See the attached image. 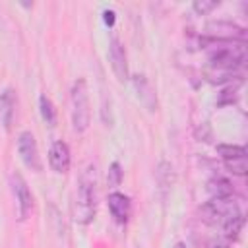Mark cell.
Here are the masks:
<instances>
[{
  "label": "cell",
  "instance_id": "1",
  "mask_svg": "<svg viewBox=\"0 0 248 248\" xmlns=\"http://www.w3.org/2000/svg\"><path fill=\"white\" fill-rule=\"evenodd\" d=\"M95 186H97L95 165L89 163L79 174L76 200H74V217L79 225H89L95 217Z\"/></svg>",
  "mask_w": 248,
  "mask_h": 248
},
{
  "label": "cell",
  "instance_id": "21",
  "mask_svg": "<svg viewBox=\"0 0 248 248\" xmlns=\"http://www.w3.org/2000/svg\"><path fill=\"white\" fill-rule=\"evenodd\" d=\"M101 118L105 122V126H112L114 116H112V108H110V97H103V108H101Z\"/></svg>",
  "mask_w": 248,
  "mask_h": 248
},
{
  "label": "cell",
  "instance_id": "17",
  "mask_svg": "<svg viewBox=\"0 0 248 248\" xmlns=\"http://www.w3.org/2000/svg\"><path fill=\"white\" fill-rule=\"evenodd\" d=\"M242 225H244V217H242V213H240V215L232 217L231 221H227V223L223 225V231H225V234H227L229 238H236L238 232L242 231Z\"/></svg>",
  "mask_w": 248,
  "mask_h": 248
},
{
  "label": "cell",
  "instance_id": "24",
  "mask_svg": "<svg viewBox=\"0 0 248 248\" xmlns=\"http://www.w3.org/2000/svg\"><path fill=\"white\" fill-rule=\"evenodd\" d=\"M103 19H105V23H107L108 27H112V25H114V19H116V14H114L112 10H105V12H103Z\"/></svg>",
  "mask_w": 248,
  "mask_h": 248
},
{
  "label": "cell",
  "instance_id": "3",
  "mask_svg": "<svg viewBox=\"0 0 248 248\" xmlns=\"http://www.w3.org/2000/svg\"><path fill=\"white\" fill-rule=\"evenodd\" d=\"M72 101V124L78 134L85 132L91 122V108H89V95H87V83L83 78L76 79L70 91Z\"/></svg>",
  "mask_w": 248,
  "mask_h": 248
},
{
  "label": "cell",
  "instance_id": "19",
  "mask_svg": "<svg viewBox=\"0 0 248 248\" xmlns=\"http://www.w3.org/2000/svg\"><path fill=\"white\" fill-rule=\"evenodd\" d=\"M217 6H219L217 0H196V2L192 4L194 12H196L198 16H205V14H209L211 10H215Z\"/></svg>",
  "mask_w": 248,
  "mask_h": 248
},
{
  "label": "cell",
  "instance_id": "11",
  "mask_svg": "<svg viewBox=\"0 0 248 248\" xmlns=\"http://www.w3.org/2000/svg\"><path fill=\"white\" fill-rule=\"evenodd\" d=\"M48 165L54 172H66L70 169V149L66 141L58 140L48 149Z\"/></svg>",
  "mask_w": 248,
  "mask_h": 248
},
{
  "label": "cell",
  "instance_id": "12",
  "mask_svg": "<svg viewBox=\"0 0 248 248\" xmlns=\"http://www.w3.org/2000/svg\"><path fill=\"white\" fill-rule=\"evenodd\" d=\"M107 203H108V211L116 223L128 221V217H130V198L128 196H124L122 192H110Z\"/></svg>",
  "mask_w": 248,
  "mask_h": 248
},
{
  "label": "cell",
  "instance_id": "2",
  "mask_svg": "<svg viewBox=\"0 0 248 248\" xmlns=\"http://www.w3.org/2000/svg\"><path fill=\"white\" fill-rule=\"evenodd\" d=\"M203 43H211L209 50V62L213 68L221 72H232L234 68L242 66L246 60V43L236 41H211L207 37H202Z\"/></svg>",
  "mask_w": 248,
  "mask_h": 248
},
{
  "label": "cell",
  "instance_id": "15",
  "mask_svg": "<svg viewBox=\"0 0 248 248\" xmlns=\"http://www.w3.org/2000/svg\"><path fill=\"white\" fill-rule=\"evenodd\" d=\"M39 110H41L43 120H45L48 126H54V124H56V108H54L50 97H46L45 93L39 97Z\"/></svg>",
  "mask_w": 248,
  "mask_h": 248
},
{
  "label": "cell",
  "instance_id": "16",
  "mask_svg": "<svg viewBox=\"0 0 248 248\" xmlns=\"http://www.w3.org/2000/svg\"><path fill=\"white\" fill-rule=\"evenodd\" d=\"M215 149H217V153L223 157V161L236 159V157H246V147H244V145H229V143H219Z\"/></svg>",
  "mask_w": 248,
  "mask_h": 248
},
{
  "label": "cell",
  "instance_id": "8",
  "mask_svg": "<svg viewBox=\"0 0 248 248\" xmlns=\"http://www.w3.org/2000/svg\"><path fill=\"white\" fill-rule=\"evenodd\" d=\"M108 60H110V66H112L116 79L126 81L128 79V58H126L124 45L116 37H112L108 43Z\"/></svg>",
  "mask_w": 248,
  "mask_h": 248
},
{
  "label": "cell",
  "instance_id": "23",
  "mask_svg": "<svg viewBox=\"0 0 248 248\" xmlns=\"http://www.w3.org/2000/svg\"><path fill=\"white\" fill-rule=\"evenodd\" d=\"M196 140L198 141H209L211 140V128H209L207 122H203L196 128Z\"/></svg>",
  "mask_w": 248,
  "mask_h": 248
},
{
  "label": "cell",
  "instance_id": "4",
  "mask_svg": "<svg viewBox=\"0 0 248 248\" xmlns=\"http://www.w3.org/2000/svg\"><path fill=\"white\" fill-rule=\"evenodd\" d=\"M202 211L205 215V221H209V223H221V225H225L232 217L240 215V209L232 202V198H211L202 207Z\"/></svg>",
  "mask_w": 248,
  "mask_h": 248
},
{
  "label": "cell",
  "instance_id": "13",
  "mask_svg": "<svg viewBox=\"0 0 248 248\" xmlns=\"http://www.w3.org/2000/svg\"><path fill=\"white\" fill-rule=\"evenodd\" d=\"M155 178H157V184H159V190L163 196H167L170 192V188L174 186V180H176V172H174V167L169 163V161H161L155 169Z\"/></svg>",
  "mask_w": 248,
  "mask_h": 248
},
{
  "label": "cell",
  "instance_id": "26",
  "mask_svg": "<svg viewBox=\"0 0 248 248\" xmlns=\"http://www.w3.org/2000/svg\"><path fill=\"white\" fill-rule=\"evenodd\" d=\"M174 248H186V246H184V244H182V242H178V244H176V246H174Z\"/></svg>",
  "mask_w": 248,
  "mask_h": 248
},
{
  "label": "cell",
  "instance_id": "25",
  "mask_svg": "<svg viewBox=\"0 0 248 248\" xmlns=\"http://www.w3.org/2000/svg\"><path fill=\"white\" fill-rule=\"evenodd\" d=\"M213 248H227V244H215Z\"/></svg>",
  "mask_w": 248,
  "mask_h": 248
},
{
  "label": "cell",
  "instance_id": "22",
  "mask_svg": "<svg viewBox=\"0 0 248 248\" xmlns=\"http://www.w3.org/2000/svg\"><path fill=\"white\" fill-rule=\"evenodd\" d=\"M120 182H122V169L114 161L108 169V186H120Z\"/></svg>",
  "mask_w": 248,
  "mask_h": 248
},
{
  "label": "cell",
  "instance_id": "10",
  "mask_svg": "<svg viewBox=\"0 0 248 248\" xmlns=\"http://www.w3.org/2000/svg\"><path fill=\"white\" fill-rule=\"evenodd\" d=\"M16 107H17V97L12 87H6L0 93V120L6 132H10L14 118H16Z\"/></svg>",
  "mask_w": 248,
  "mask_h": 248
},
{
  "label": "cell",
  "instance_id": "6",
  "mask_svg": "<svg viewBox=\"0 0 248 248\" xmlns=\"http://www.w3.org/2000/svg\"><path fill=\"white\" fill-rule=\"evenodd\" d=\"M17 153L23 161V165L35 172H39L43 169V163H41V157H39V147H37V141H35V136L31 132H21L17 136Z\"/></svg>",
  "mask_w": 248,
  "mask_h": 248
},
{
  "label": "cell",
  "instance_id": "7",
  "mask_svg": "<svg viewBox=\"0 0 248 248\" xmlns=\"http://www.w3.org/2000/svg\"><path fill=\"white\" fill-rule=\"evenodd\" d=\"M12 188H14V196H16V203H17V217H19V221H25L33 209V196H31V190H29L25 178L19 172L12 174Z\"/></svg>",
  "mask_w": 248,
  "mask_h": 248
},
{
  "label": "cell",
  "instance_id": "20",
  "mask_svg": "<svg viewBox=\"0 0 248 248\" xmlns=\"http://www.w3.org/2000/svg\"><path fill=\"white\" fill-rule=\"evenodd\" d=\"M236 87H232V85H229L227 89H223L221 93H219V99H217V105L219 107H225V105H232L234 101H236Z\"/></svg>",
  "mask_w": 248,
  "mask_h": 248
},
{
  "label": "cell",
  "instance_id": "18",
  "mask_svg": "<svg viewBox=\"0 0 248 248\" xmlns=\"http://www.w3.org/2000/svg\"><path fill=\"white\" fill-rule=\"evenodd\" d=\"M225 167L232 172V174H238V176H244L248 172V165H246V157H236V159H229L225 161Z\"/></svg>",
  "mask_w": 248,
  "mask_h": 248
},
{
  "label": "cell",
  "instance_id": "14",
  "mask_svg": "<svg viewBox=\"0 0 248 248\" xmlns=\"http://www.w3.org/2000/svg\"><path fill=\"white\" fill-rule=\"evenodd\" d=\"M207 192L211 198H231L232 196V184L225 178H211L207 182Z\"/></svg>",
  "mask_w": 248,
  "mask_h": 248
},
{
  "label": "cell",
  "instance_id": "5",
  "mask_svg": "<svg viewBox=\"0 0 248 248\" xmlns=\"http://www.w3.org/2000/svg\"><path fill=\"white\" fill-rule=\"evenodd\" d=\"M207 39L211 41H236V43H246V29L232 23V21H209L205 25Z\"/></svg>",
  "mask_w": 248,
  "mask_h": 248
},
{
  "label": "cell",
  "instance_id": "9",
  "mask_svg": "<svg viewBox=\"0 0 248 248\" xmlns=\"http://www.w3.org/2000/svg\"><path fill=\"white\" fill-rule=\"evenodd\" d=\"M132 83H134L138 101H140L149 112H155V110H157V97H155V91H153L149 79H147L143 74H134V76H132Z\"/></svg>",
  "mask_w": 248,
  "mask_h": 248
}]
</instances>
